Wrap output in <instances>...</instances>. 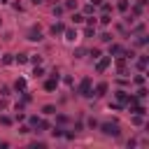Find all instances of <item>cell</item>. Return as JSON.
Here are the masks:
<instances>
[{"label":"cell","mask_w":149,"mask_h":149,"mask_svg":"<svg viewBox=\"0 0 149 149\" xmlns=\"http://www.w3.org/2000/svg\"><path fill=\"white\" fill-rule=\"evenodd\" d=\"M98 128H100V130H102V135H107V137H119V135H121V128H119V123H116V121L98 123Z\"/></svg>","instance_id":"obj_1"},{"label":"cell","mask_w":149,"mask_h":149,"mask_svg":"<svg viewBox=\"0 0 149 149\" xmlns=\"http://www.w3.org/2000/svg\"><path fill=\"white\" fill-rule=\"evenodd\" d=\"M77 93L84 95V98H91V95H93V79H91V77H84V79L79 81V86H77Z\"/></svg>","instance_id":"obj_2"},{"label":"cell","mask_w":149,"mask_h":149,"mask_svg":"<svg viewBox=\"0 0 149 149\" xmlns=\"http://www.w3.org/2000/svg\"><path fill=\"white\" fill-rule=\"evenodd\" d=\"M95 61H98V63H95V70H98V72H105V70L112 65V56H98Z\"/></svg>","instance_id":"obj_3"},{"label":"cell","mask_w":149,"mask_h":149,"mask_svg":"<svg viewBox=\"0 0 149 149\" xmlns=\"http://www.w3.org/2000/svg\"><path fill=\"white\" fill-rule=\"evenodd\" d=\"M28 40H30V42H42L44 35H42L40 28H30V30H28Z\"/></svg>","instance_id":"obj_4"},{"label":"cell","mask_w":149,"mask_h":149,"mask_svg":"<svg viewBox=\"0 0 149 149\" xmlns=\"http://www.w3.org/2000/svg\"><path fill=\"white\" fill-rule=\"evenodd\" d=\"M107 91H109V84H107V81H100V84H95V86H93V95H98V98H100V95H105Z\"/></svg>","instance_id":"obj_5"},{"label":"cell","mask_w":149,"mask_h":149,"mask_svg":"<svg viewBox=\"0 0 149 149\" xmlns=\"http://www.w3.org/2000/svg\"><path fill=\"white\" fill-rule=\"evenodd\" d=\"M114 95H116V102H121V105H126V102H128V98H130V93H128V91H123V88H119Z\"/></svg>","instance_id":"obj_6"},{"label":"cell","mask_w":149,"mask_h":149,"mask_svg":"<svg viewBox=\"0 0 149 149\" xmlns=\"http://www.w3.org/2000/svg\"><path fill=\"white\" fill-rule=\"evenodd\" d=\"M63 35H65V40H68V42H77V37H79L74 28H65V30H63Z\"/></svg>","instance_id":"obj_7"},{"label":"cell","mask_w":149,"mask_h":149,"mask_svg":"<svg viewBox=\"0 0 149 149\" xmlns=\"http://www.w3.org/2000/svg\"><path fill=\"white\" fill-rule=\"evenodd\" d=\"M56 88H58V79H56V77H51V79H47V81H44V91H49V93H51V91H56Z\"/></svg>","instance_id":"obj_8"},{"label":"cell","mask_w":149,"mask_h":149,"mask_svg":"<svg viewBox=\"0 0 149 149\" xmlns=\"http://www.w3.org/2000/svg\"><path fill=\"white\" fill-rule=\"evenodd\" d=\"M63 30H65V23H61V21H56L54 26H51V35H63Z\"/></svg>","instance_id":"obj_9"},{"label":"cell","mask_w":149,"mask_h":149,"mask_svg":"<svg viewBox=\"0 0 149 149\" xmlns=\"http://www.w3.org/2000/svg\"><path fill=\"white\" fill-rule=\"evenodd\" d=\"M114 58H116V61H114V63H116V70H119V72H126V58H123V56H114Z\"/></svg>","instance_id":"obj_10"},{"label":"cell","mask_w":149,"mask_h":149,"mask_svg":"<svg viewBox=\"0 0 149 149\" xmlns=\"http://www.w3.org/2000/svg\"><path fill=\"white\" fill-rule=\"evenodd\" d=\"M121 51H123L121 44H109V56H121Z\"/></svg>","instance_id":"obj_11"},{"label":"cell","mask_w":149,"mask_h":149,"mask_svg":"<svg viewBox=\"0 0 149 149\" xmlns=\"http://www.w3.org/2000/svg\"><path fill=\"white\" fill-rule=\"evenodd\" d=\"M26 86H28V81H26L23 77H19V79L14 81V88H16V91H26Z\"/></svg>","instance_id":"obj_12"},{"label":"cell","mask_w":149,"mask_h":149,"mask_svg":"<svg viewBox=\"0 0 149 149\" xmlns=\"http://www.w3.org/2000/svg\"><path fill=\"white\" fill-rule=\"evenodd\" d=\"M147 61H149L147 56H140V61H137V70H140V72H144V70H147Z\"/></svg>","instance_id":"obj_13"},{"label":"cell","mask_w":149,"mask_h":149,"mask_svg":"<svg viewBox=\"0 0 149 149\" xmlns=\"http://www.w3.org/2000/svg\"><path fill=\"white\" fill-rule=\"evenodd\" d=\"M84 37H95V26H86L84 28Z\"/></svg>","instance_id":"obj_14"},{"label":"cell","mask_w":149,"mask_h":149,"mask_svg":"<svg viewBox=\"0 0 149 149\" xmlns=\"http://www.w3.org/2000/svg\"><path fill=\"white\" fill-rule=\"evenodd\" d=\"M142 9H144V7H140V5L130 7V16H142Z\"/></svg>","instance_id":"obj_15"},{"label":"cell","mask_w":149,"mask_h":149,"mask_svg":"<svg viewBox=\"0 0 149 149\" xmlns=\"http://www.w3.org/2000/svg\"><path fill=\"white\" fill-rule=\"evenodd\" d=\"M14 63L23 65V63H28V56H26V54H19V56H14Z\"/></svg>","instance_id":"obj_16"},{"label":"cell","mask_w":149,"mask_h":149,"mask_svg":"<svg viewBox=\"0 0 149 149\" xmlns=\"http://www.w3.org/2000/svg\"><path fill=\"white\" fill-rule=\"evenodd\" d=\"M116 9L119 12H128V0H119L116 2Z\"/></svg>","instance_id":"obj_17"},{"label":"cell","mask_w":149,"mask_h":149,"mask_svg":"<svg viewBox=\"0 0 149 149\" xmlns=\"http://www.w3.org/2000/svg\"><path fill=\"white\" fill-rule=\"evenodd\" d=\"M28 63H33V65H42V56H28Z\"/></svg>","instance_id":"obj_18"},{"label":"cell","mask_w":149,"mask_h":149,"mask_svg":"<svg viewBox=\"0 0 149 149\" xmlns=\"http://www.w3.org/2000/svg\"><path fill=\"white\" fill-rule=\"evenodd\" d=\"M147 93H149V91H147V88H144V84H142V86H140V91H137L135 95H137V100H142V98H147Z\"/></svg>","instance_id":"obj_19"},{"label":"cell","mask_w":149,"mask_h":149,"mask_svg":"<svg viewBox=\"0 0 149 149\" xmlns=\"http://www.w3.org/2000/svg\"><path fill=\"white\" fill-rule=\"evenodd\" d=\"M42 114H56V107L54 105H44L42 107Z\"/></svg>","instance_id":"obj_20"},{"label":"cell","mask_w":149,"mask_h":149,"mask_svg":"<svg viewBox=\"0 0 149 149\" xmlns=\"http://www.w3.org/2000/svg\"><path fill=\"white\" fill-rule=\"evenodd\" d=\"M63 133H65V130H63V128H58V126H54V128H51V135H54V137H63Z\"/></svg>","instance_id":"obj_21"},{"label":"cell","mask_w":149,"mask_h":149,"mask_svg":"<svg viewBox=\"0 0 149 149\" xmlns=\"http://www.w3.org/2000/svg\"><path fill=\"white\" fill-rule=\"evenodd\" d=\"M65 9H77V0H65Z\"/></svg>","instance_id":"obj_22"},{"label":"cell","mask_w":149,"mask_h":149,"mask_svg":"<svg viewBox=\"0 0 149 149\" xmlns=\"http://www.w3.org/2000/svg\"><path fill=\"white\" fill-rule=\"evenodd\" d=\"M100 23H102V26H109V23H112V16H109V14H102V16H100Z\"/></svg>","instance_id":"obj_23"},{"label":"cell","mask_w":149,"mask_h":149,"mask_svg":"<svg viewBox=\"0 0 149 149\" xmlns=\"http://www.w3.org/2000/svg\"><path fill=\"white\" fill-rule=\"evenodd\" d=\"M12 63H14V56H12V54L2 56V65H12Z\"/></svg>","instance_id":"obj_24"},{"label":"cell","mask_w":149,"mask_h":149,"mask_svg":"<svg viewBox=\"0 0 149 149\" xmlns=\"http://www.w3.org/2000/svg\"><path fill=\"white\" fill-rule=\"evenodd\" d=\"M133 123H135V126H142V123H144V116H142V114H135V116H133Z\"/></svg>","instance_id":"obj_25"},{"label":"cell","mask_w":149,"mask_h":149,"mask_svg":"<svg viewBox=\"0 0 149 149\" xmlns=\"http://www.w3.org/2000/svg\"><path fill=\"white\" fill-rule=\"evenodd\" d=\"M100 9H102V14H109V12H112V5H109V2H102Z\"/></svg>","instance_id":"obj_26"},{"label":"cell","mask_w":149,"mask_h":149,"mask_svg":"<svg viewBox=\"0 0 149 149\" xmlns=\"http://www.w3.org/2000/svg\"><path fill=\"white\" fill-rule=\"evenodd\" d=\"M65 12V7H61V5H54V16H61Z\"/></svg>","instance_id":"obj_27"},{"label":"cell","mask_w":149,"mask_h":149,"mask_svg":"<svg viewBox=\"0 0 149 149\" xmlns=\"http://www.w3.org/2000/svg\"><path fill=\"white\" fill-rule=\"evenodd\" d=\"M140 33H144V23H137V26L133 28V35H140Z\"/></svg>","instance_id":"obj_28"},{"label":"cell","mask_w":149,"mask_h":149,"mask_svg":"<svg viewBox=\"0 0 149 149\" xmlns=\"http://www.w3.org/2000/svg\"><path fill=\"white\" fill-rule=\"evenodd\" d=\"M147 44V35L144 33H140V40H137V47H144Z\"/></svg>","instance_id":"obj_29"},{"label":"cell","mask_w":149,"mask_h":149,"mask_svg":"<svg viewBox=\"0 0 149 149\" xmlns=\"http://www.w3.org/2000/svg\"><path fill=\"white\" fill-rule=\"evenodd\" d=\"M88 56L95 61V58H98V56H102V54H100V49H91V51H88Z\"/></svg>","instance_id":"obj_30"},{"label":"cell","mask_w":149,"mask_h":149,"mask_svg":"<svg viewBox=\"0 0 149 149\" xmlns=\"http://www.w3.org/2000/svg\"><path fill=\"white\" fill-rule=\"evenodd\" d=\"M33 74H35V77H42V74H44V70H42V65H35V70H33Z\"/></svg>","instance_id":"obj_31"},{"label":"cell","mask_w":149,"mask_h":149,"mask_svg":"<svg viewBox=\"0 0 149 149\" xmlns=\"http://www.w3.org/2000/svg\"><path fill=\"white\" fill-rule=\"evenodd\" d=\"M0 123H2V126H12V119H9V116H5V114H2V116H0Z\"/></svg>","instance_id":"obj_32"},{"label":"cell","mask_w":149,"mask_h":149,"mask_svg":"<svg viewBox=\"0 0 149 149\" xmlns=\"http://www.w3.org/2000/svg\"><path fill=\"white\" fill-rule=\"evenodd\" d=\"M72 21H74V23H81V21H84V14H72Z\"/></svg>","instance_id":"obj_33"},{"label":"cell","mask_w":149,"mask_h":149,"mask_svg":"<svg viewBox=\"0 0 149 149\" xmlns=\"http://www.w3.org/2000/svg\"><path fill=\"white\" fill-rule=\"evenodd\" d=\"M28 121H30V126H33V128H37V123H40V116H30Z\"/></svg>","instance_id":"obj_34"},{"label":"cell","mask_w":149,"mask_h":149,"mask_svg":"<svg viewBox=\"0 0 149 149\" xmlns=\"http://www.w3.org/2000/svg\"><path fill=\"white\" fill-rule=\"evenodd\" d=\"M135 84L142 86V84H144V74H137V77H135Z\"/></svg>","instance_id":"obj_35"},{"label":"cell","mask_w":149,"mask_h":149,"mask_svg":"<svg viewBox=\"0 0 149 149\" xmlns=\"http://www.w3.org/2000/svg\"><path fill=\"white\" fill-rule=\"evenodd\" d=\"M30 130H33L30 126H21V128H19V133H21V135H26V133H30Z\"/></svg>","instance_id":"obj_36"},{"label":"cell","mask_w":149,"mask_h":149,"mask_svg":"<svg viewBox=\"0 0 149 149\" xmlns=\"http://www.w3.org/2000/svg\"><path fill=\"white\" fill-rule=\"evenodd\" d=\"M100 40H102V42H112V35H109V33H105V35H100Z\"/></svg>","instance_id":"obj_37"},{"label":"cell","mask_w":149,"mask_h":149,"mask_svg":"<svg viewBox=\"0 0 149 149\" xmlns=\"http://www.w3.org/2000/svg\"><path fill=\"white\" fill-rule=\"evenodd\" d=\"M0 95H2V98H7V95H9V88H7V86H2V88H0Z\"/></svg>","instance_id":"obj_38"},{"label":"cell","mask_w":149,"mask_h":149,"mask_svg":"<svg viewBox=\"0 0 149 149\" xmlns=\"http://www.w3.org/2000/svg\"><path fill=\"white\" fill-rule=\"evenodd\" d=\"M56 121H58V123H68V116H63V114H58V116H56Z\"/></svg>","instance_id":"obj_39"},{"label":"cell","mask_w":149,"mask_h":149,"mask_svg":"<svg viewBox=\"0 0 149 149\" xmlns=\"http://www.w3.org/2000/svg\"><path fill=\"white\" fill-rule=\"evenodd\" d=\"M84 14H93V5H86L84 7Z\"/></svg>","instance_id":"obj_40"},{"label":"cell","mask_w":149,"mask_h":149,"mask_svg":"<svg viewBox=\"0 0 149 149\" xmlns=\"http://www.w3.org/2000/svg\"><path fill=\"white\" fill-rule=\"evenodd\" d=\"M16 121H26V114H23L21 109H19V114H16Z\"/></svg>","instance_id":"obj_41"},{"label":"cell","mask_w":149,"mask_h":149,"mask_svg":"<svg viewBox=\"0 0 149 149\" xmlns=\"http://www.w3.org/2000/svg\"><path fill=\"white\" fill-rule=\"evenodd\" d=\"M88 128H98V121L95 119H88Z\"/></svg>","instance_id":"obj_42"},{"label":"cell","mask_w":149,"mask_h":149,"mask_svg":"<svg viewBox=\"0 0 149 149\" xmlns=\"http://www.w3.org/2000/svg\"><path fill=\"white\" fill-rule=\"evenodd\" d=\"M102 2H105V0H91V5H93V7H100Z\"/></svg>","instance_id":"obj_43"},{"label":"cell","mask_w":149,"mask_h":149,"mask_svg":"<svg viewBox=\"0 0 149 149\" xmlns=\"http://www.w3.org/2000/svg\"><path fill=\"white\" fill-rule=\"evenodd\" d=\"M30 2H33V5H42L44 0H30Z\"/></svg>","instance_id":"obj_44"},{"label":"cell","mask_w":149,"mask_h":149,"mask_svg":"<svg viewBox=\"0 0 149 149\" xmlns=\"http://www.w3.org/2000/svg\"><path fill=\"white\" fill-rule=\"evenodd\" d=\"M7 2H9V0H0V5H7Z\"/></svg>","instance_id":"obj_45"},{"label":"cell","mask_w":149,"mask_h":149,"mask_svg":"<svg viewBox=\"0 0 149 149\" xmlns=\"http://www.w3.org/2000/svg\"><path fill=\"white\" fill-rule=\"evenodd\" d=\"M0 26H2V19H0Z\"/></svg>","instance_id":"obj_46"}]
</instances>
